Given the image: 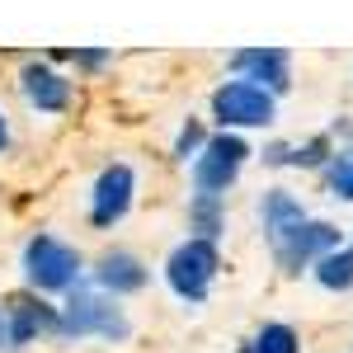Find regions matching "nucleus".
Segmentation results:
<instances>
[{
    "instance_id": "1",
    "label": "nucleus",
    "mask_w": 353,
    "mask_h": 353,
    "mask_svg": "<svg viewBox=\"0 0 353 353\" xmlns=\"http://www.w3.org/2000/svg\"><path fill=\"white\" fill-rule=\"evenodd\" d=\"M132 334V321L123 316V306H113V297L104 292H90V288H76L66 306H57V339L76 344V339H109V344H123Z\"/></svg>"
},
{
    "instance_id": "2",
    "label": "nucleus",
    "mask_w": 353,
    "mask_h": 353,
    "mask_svg": "<svg viewBox=\"0 0 353 353\" xmlns=\"http://www.w3.org/2000/svg\"><path fill=\"white\" fill-rule=\"evenodd\" d=\"M19 269H24V283L33 288V292H76V288L85 283L81 250L66 245V241H57V236H48V231H38V236L24 241Z\"/></svg>"
},
{
    "instance_id": "3",
    "label": "nucleus",
    "mask_w": 353,
    "mask_h": 353,
    "mask_svg": "<svg viewBox=\"0 0 353 353\" xmlns=\"http://www.w3.org/2000/svg\"><path fill=\"white\" fill-rule=\"evenodd\" d=\"M217 273H221L217 245L198 241V236L179 241L174 250H170V259H165V283H170V292H174L179 301H189V306L208 301L212 283H217Z\"/></svg>"
},
{
    "instance_id": "4",
    "label": "nucleus",
    "mask_w": 353,
    "mask_h": 353,
    "mask_svg": "<svg viewBox=\"0 0 353 353\" xmlns=\"http://www.w3.org/2000/svg\"><path fill=\"white\" fill-rule=\"evenodd\" d=\"M212 118L221 132H245V128H269L278 118V94L259 90L250 81H226L212 90Z\"/></svg>"
},
{
    "instance_id": "5",
    "label": "nucleus",
    "mask_w": 353,
    "mask_h": 353,
    "mask_svg": "<svg viewBox=\"0 0 353 353\" xmlns=\"http://www.w3.org/2000/svg\"><path fill=\"white\" fill-rule=\"evenodd\" d=\"M250 156H254V151H250V141H245L241 132L208 137V146H203L198 161H193V189L198 193H221V198H226V189L241 179V170H245Z\"/></svg>"
},
{
    "instance_id": "6",
    "label": "nucleus",
    "mask_w": 353,
    "mask_h": 353,
    "mask_svg": "<svg viewBox=\"0 0 353 353\" xmlns=\"http://www.w3.org/2000/svg\"><path fill=\"white\" fill-rule=\"evenodd\" d=\"M132 203H137V170L128 161L104 165L99 179H94V189H90V221L99 231H109V226H118L132 212Z\"/></svg>"
},
{
    "instance_id": "7",
    "label": "nucleus",
    "mask_w": 353,
    "mask_h": 353,
    "mask_svg": "<svg viewBox=\"0 0 353 353\" xmlns=\"http://www.w3.org/2000/svg\"><path fill=\"white\" fill-rule=\"evenodd\" d=\"M330 250H339V231H334L330 221H311V217H306L288 241L273 245V259H278V269H283V273L297 278V273L311 269L316 259H325Z\"/></svg>"
},
{
    "instance_id": "8",
    "label": "nucleus",
    "mask_w": 353,
    "mask_h": 353,
    "mask_svg": "<svg viewBox=\"0 0 353 353\" xmlns=\"http://www.w3.org/2000/svg\"><path fill=\"white\" fill-rule=\"evenodd\" d=\"M231 71L236 81H250L269 94H283L292 85V57L283 48H245V52H231Z\"/></svg>"
},
{
    "instance_id": "9",
    "label": "nucleus",
    "mask_w": 353,
    "mask_h": 353,
    "mask_svg": "<svg viewBox=\"0 0 353 353\" xmlns=\"http://www.w3.org/2000/svg\"><path fill=\"white\" fill-rule=\"evenodd\" d=\"M19 94H24V104L33 113H66L71 99H76L71 81L61 71H52L48 61H28L24 71H19Z\"/></svg>"
},
{
    "instance_id": "10",
    "label": "nucleus",
    "mask_w": 353,
    "mask_h": 353,
    "mask_svg": "<svg viewBox=\"0 0 353 353\" xmlns=\"http://www.w3.org/2000/svg\"><path fill=\"white\" fill-rule=\"evenodd\" d=\"M0 316H5V344L10 349H28L38 334H57V306L38 297H10Z\"/></svg>"
},
{
    "instance_id": "11",
    "label": "nucleus",
    "mask_w": 353,
    "mask_h": 353,
    "mask_svg": "<svg viewBox=\"0 0 353 353\" xmlns=\"http://www.w3.org/2000/svg\"><path fill=\"white\" fill-rule=\"evenodd\" d=\"M146 264L137 259L132 250H104L99 259H94V288L104 292V297H132V292H141L146 288Z\"/></svg>"
},
{
    "instance_id": "12",
    "label": "nucleus",
    "mask_w": 353,
    "mask_h": 353,
    "mask_svg": "<svg viewBox=\"0 0 353 353\" xmlns=\"http://www.w3.org/2000/svg\"><path fill=\"white\" fill-rule=\"evenodd\" d=\"M259 221H264V241H269V250H273L278 241H288L301 221H306V208H301L297 193L269 189L264 198H259Z\"/></svg>"
},
{
    "instance_id": "13",
    "label": "nucleus",
    "mask_w": 353,
    "mask_h": 353,
    "mask_svg": "<svg viewBox=\"0 0 353 353\" xmlns=\"http://www.w3.org/2000/svg\"><path fill=\"white\" fill-rule=\"evenodd\" d=\"M189 231L198 241H212L226 231V198L221 193H193L189 198Z\"/></svg>"
},
{
    "instance_id": "14",
    "label": "nucleus",
    "mask_w": 353,
    "mask_h": 353,
    "mask_svg": "<svg viewBox=\"0 0 353 353\" xmlns=\"http://www.w3.org/2000/svg\"><path fill=\"white\" fill-rule=\"evenodd\" d=\"M241 353H301V334L292 325H283V321H269V325H259L245 339Z\"/></svg>"
},
{
    "instance_id": "15",
    "label": "nucleus",
    "mask_w": 353,
    "mask_h": 353,
    "mask_svg": "<svg viewBox=\"0 0 353 353\" xmlns=\"http://www.w3.org/2000/svg\"><path fill=\"white\" fill-rule=\"evenodd\" d=\"M311 273H316V283L321 288H330V292H349L353 288V250H330L325 259H316L311 264Z\"/></svg>"
},
{
    "instance_id": "16",
    "label": "nucleus",
    "mask_w": 353,
    "mask_h": 353,
    "mask_svg": "<svg viewBox=\"0 0 353 353\" xmlns=\"http://www.w3.org/2000/svg\"><path fill=\"white\" fill-rule=\"evenodd\" d=\"M325 184L334 198H344V203H353V146H344V151H334L325 165Z\"/></svg>"
},
{
    "instance_id": "17",
    "label": "nucleus",
    "mask_w": 353,
    "mask_h": 353,
    "mask_svg": "<svg viewBox=\"0 0 353 353\" xmlns=\"http://www.w3.org/2000/svg\"><path fill=\"white\" fill-rule=\"evenodd\" d=\"M203 146H208V128H203V118H189V123L179 128V137H174V151H170V156H174V161H189V156L198 161Z\"/></svg>"
},
{
    "instance_id": "18",
    "label": "nucleus",
    "mask_w": 353,
    "mask_h": 353,
    "mask_svg": "<svg viewBox=\"0 0 353 353\" xmlns=\"http://www.w3.org/2000/svg\"><path fill=\"white\" fill-rule=\"evenodd\" d=\"M10 146V118H5V109H0V151Z\"/></svg>"
},
{
    "instance_id": "19",
    "label": "nucleus",
    "mask_w": 353,
    "mask_h": 353,
    "mask_svg": "<svg viewBox=\"0 0 353 353\" xmlns=\"http://www.w3.org/2000/svg\"><path fill=\"white\" fill-rule=\"evenodd\" d=\"M0 344H5V316H0Z\"/></svg>"
}]
</instances>
